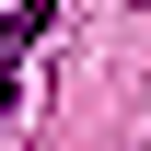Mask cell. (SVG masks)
<instances>
[{
  "label": "cell",
  "instance_id": "1",
  "mask_svg": "<svg viewBox=\"0 0 151 151\" xmlns=\"http://www.w3.org/2000/svg\"><path fill=\"white\" fill-rule=\"evenodd\" d=\"M58 35V0H23V12H0V128L23 116V70H35V47Z\"/></svg>",
  "mask_w": 151,
  "mask_h": 151
}]
</instances>
